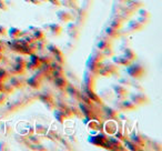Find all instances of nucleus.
<instances>
[{"mask_svg": "<svg viewBox=\"0 0 162 151\" xmlns=\"http://www.w3.org/2000/svg\"><path fill=\"white\" fill-rule=\"evenodd\" d=\"M50 3H52L53 6H61V2H60V0H48Z\"/></svg>", "mask_w": 162, "mask_h": 151, "instance_id": "a19ab883", "label": "nucleus"}, {"mask_svg": "<svg viewBox=\"0 0 162 151\" xmlns=\"http://www.w3.org/2000/svg\"><path fill=\"white\" fill-rule=\"evenodd\" d=\"M26 2H29V3H32V5H35V6H41V1L40 0H25Z\"/></svg>", "mask_w": 162, "mask_h": 151, "instance_id": "e433bc0d", "label": "nucleus"}, {"mask_svg": "<svg viewBox=\"0 0 162 151\" xmlns=\"http://www.w3.org/2000/svg\"><path fill=\"white\" fill-rule=\"evenodd\" d=\"M90 58H92L93 60H96V61H99V62H101L106 57H105V55H103V52L101 50H99V49H97V50H94L92 53H91V56H90Z\"/></svg>", "mask_w": 162, "mask_h": 151, "instance_id": "412c9836", "label": "nucleus"}, {"mask_svg": "<svg viewBox=\"0 0 162 151\" xmlns=\"http://www.w3.org/2000/svg\"><path fill=\"white\" fill-rule=\"evenodd\" d=\"M103 68L107 70V72L110 75V77L117 75L119 72V67L116 63H106V64H103Z\"/></svg>", "mask_w": 162, "mask_h": 151, "instance_id": "f8f14e48", "label": "nucleus"}, {"mask_svg": "<svg viewBox=\"0 0 162 151\" xmlns=\"http://www.w3.org/2000/svg\"><path fill=\"white\" fill-rule=\"evenodd\" d=\"M149 20L150 19L143 18V17H141V16H139V17H138V21H140L142 25H147V24H149Z\"/></svg>", "mask_w": 162, "mask_h": 151, "instance_id": "4c0bfd02", "label": "nucleus"}, {"mask_svg": "<svg viewBox=\"0 0 162 151\" xmlns=\"http://www.w3.org/2000/svg\"><path fill=\"white\" fill-rule=\"evenodd\" d=\"M30 62L35 66L36 69H39L40 66L42 64V62H41V58H40L39 56H37V55H35V53L30 55Z\"/></svg>", "mask_w": 162, "mask_h": 151, "instance_id": "aec40b11", "label": "nucleus"}, {"mask_svg": "<svg viewBox=\"0 0 162 151\" xmlns=\"http://www.w3.org/2000/svg\"><path fill=\"white\" fill-rule=\"evenodd\" d=\"M123 21H125V18H122V17L118 16V17H116L114 19H112V21H111L110 26H111L112 28H116V29H120V28L122 27Z\"/></svg>", "mask_w": 162, "mask_h": 151, "instance_id": "6ab92c4d", "label": "nucleus"}, {"mask_svg": "<svg viewBox=\"0 0 162 151\" xmlns=\"http://www.w3.org/2000/svg\"><path fill=\"white\" fill-rule=\"evenodd\" d=\"M102 63L99 62V61H96L92 58H89L87 61V68L90 72H92L94 75H98V71H99L101 68H102Z\"/></svg>", "mask_w": 162, "mask_h": 151, "instance_id": "20e7f679", "label": "nucleus"}, {"mask_svg": "<svg viewBox=\"0 0 162 151\" xmlns=\"http://www.w3.org/2000/svg\"><path fill=\"white\" fill-rule=\"evenodd\" d=\"M0 36H7V29L3 27V26L0 25Z\"/></svg>", "mask_w": 162, "mask_h": 151, "instance_id": "ea45409f", "label": "nucleus"}, {"mask_svg": "<svg viewBox=\"0 0 162 151\" xmlns=\"http://www.w3.org/2000/svg\"><path fill=\"white\" fill-rule=\"evenodd\" d=\"M28 85L35 89H39L41 87V83H42V73H39V75H33L31 78H29L28 80Z\"/></svg>", "mask_w": 162, "mask_h": 151, "instance_id": "6e6552de", "label": "nucleus"}, {"mask_svg": "<svg viewBox=\"0 0 162 151\" xmlns=\"http://www.w3.org/2000/svg\"><path fill=\"white\" fill-rule=\"evenodd\" d=\"M7 78H8L7 70L3 69V68H0V81H5Z\"/></svg>", "mask_w": 162, "mask_h": 151, "instance_id": "2f4dec72", "label": "nucleus"}, {"mask_svg": "<svg viewBox=\"0 0 162 151\" xmlns=\"http://www.w3.org/2000/svg\"><path fill=\"white\" fill-rule=\"evenodd\" d=\"M97 47H98V49L101 51H105L107 49H110L111 48V42L108 40V39H102V40H100L98 44H97Z\"/></svg>", "mask_w": 162, "mask_h": 151, "instance_id": "a211bd4d", "label": "nucleus"}, {"mask_svg": "<svg viewBox=\"0 0 162 151\" xmlns=\"http://www.w3.org/2000/svg\"><path fill=\"white\" fill-rule=\"evenodd\" d=\"M3 51H5V46L2 44V42L0 44V52H2L3 53Z\"/></svg>", "mask_w": 162, "mask_h": 151, "instance_id": "79ce46f5", "label": "nucleus"}, {"mask_svg": "<svg viewBox=\"0 0 162 151\" xmlns=\"http://www.w3.org/2000/svg\"><path fill=\"white\" fill-rule=\"evenodd\" d=\"M57 18L60 22H64V24H68L70 21L73 20V16L71 15L70 11H66V10H59L57 12Z\"/></svg>", "mask_w": 162, "mask_h": 151, "instance_id": "0eeeda50", "label": "nucleus"}, {"mask_svg": "<svg viewBox=\"0 0 162 151\" xmlns=\"http://www.w3.org/2000/svg\"><path fill=\"white\" fill-rule=\"evenodd\" d=\"M113 90H114V94H117V97H118V99L120 100H123L127 98V96L129 94V91L127 90L125 86H122L121 83L120 85H113Z\"/></svg>", "mask_w": 162, "mask_h": 151, "instance_id": "39448f33", "label": "nucleus"}, {"mask_svg": "<svg viewBox=\"0 0 162 151\" xmlns=\"http://www.w3.org/2000/svg\"><path fill=\"white\" fill-rule=\"evenodd\" d=\"M127 145H128V148L131 149V150H140V148H138V145L136 143H133L132 141L131 142H127Z\"/></svg>", "mask_w": 162, "mask_h": 151, "instance_id": "f704fd0d", "label": "nucleus"}, {"mask_svg": "<svg viewBox=\"0 0 162 151\" xmlns=\"http://www.w3.org/2000/svg\"><path fill=\"white\" fill-rule=\"evenodd\" d=\"M106 111H107V116H108L110 119H114V118L118 117V111L112 109V108H107Z\"/></svg>", "mask_w": 162, "mask_h": 151, "instance_id": "bb28decb", "label": "nucleus"}, {"mask_svg": "<svg viewBox=\"0 0 162 151\" xmlns=\"http://www.w3.org/2000/svg\"><path fill=\"white\" fill-rule=\"evenodd\" d=\"M1 42H2V41H1V40H0V44H1Z\"/></svg>", "mask_w": 162, "mask_h": 151, "instance_id": "a18cd8bd", "label": "nucleus"}, {"mask_svg": "<svg viewBox=\"0 0 162 151\" xmlns=\"http://www.w3.org/2000/svg\"><path fill=\"white\" fill-rule=\"evenodd\" d=\"M25 69H26L25 66H21V64L16 63V66H15V67L12 68L11 72H12V73H15V75H22V73L25 72Z\"/></svg>", "mask_w": 162, "mask_h": 151, "instance_id": "393cba45", "label": "nucleus"}, {"mask_svg": "<svg viewBox=\"0 0 162 151\" xmlns=\"http://www.w3.org/2000/svg\"><path fill=\"white\" fill-rule=\"evenodd\" d=\"M30 30H33V33H32V37L35 38V40L38 41V40H44V32L40 29V28H36V27H32L30 26L29 27Z\"/></svg>", "mask_w": 162, "mask_h": 151, "instance_id": "ddd939ff", "label": "nucleus"}, {"mask_svg": "<svg viewBox=\"0 0 162 151\" xmlns=\"http://www.w3.org/2000/svg\"><path fill=\"white\" fill-rule=\"evenodd\" d=\"M22 83H24V81H22L19 77H15V78L11 79V86H12V87H16V88L22 87Z\"/></svg>", "mask_w": 162, "mask_h": 151, "instance_id": "cd10ccee", "label": "nucleus"}, {"mask_svg": "<svg viewBox=\"0 0 162 151\" xmlns=\"http://www.w3.org/2000/svg\"><path fill=\"white\" fill-rule=\"evenodd\" d=\"M60 2L68 8H72L75 5H77V0H60Z\"/></svg>", "mask_w": 162, "mask_h": 151, "instance_id": "c85d7f7f", "label": "nucleus"}, {"mask_svg": "<svg viewBox=\"0 0 162 151\" xmlns=\"http://www.w3.org/2000/svg\"><path fill=\"white\" fill-rule=\"evenodd\" d=\"M120 83H121L122 86H131L132 81H130V80L127 79V78H122V79H120Z\"/></svg>", "mask_w": 162, "mask_h": 151, "instance_id": "c9c22d12", "label": "nucleus"}, {"mask_svg": "<svg viewBox=\"0 0 162 151\" xmlns=\"http://www.w3.org/2000/svg\"><path fill=\"white\" fill-rule=\"evenodd\" d=\"M131 101H133L136 105H147L149 102V98L147 97V94L142 92H136V94H130Z\"/></svg>", "mask_w": 162, "mask_h": 151, "instance_id": "f03ea898", "label": "nucleus"}, {"mask_svg": "<svg viewBox=\"0 0 162 151\" xmlns=\"http://www.w3.org/2000/svg\"><path fill=\"white\" fill-rule=\"evenodd\" d=\"M144 28V25H142L140 21L138 20H132L128 24V30L130 32H138L141 31Z\"/></svg>", "mask_w": 162, "mask_h": 151, "instance_id": "1a4fd4ad", "label": "nucleus"}, {"mask_svg": "<svg viewBox=\"0 0 162 151\" xmlns=\"http://www.w3.org/2000/svg\"><path fill=\"white\" fill-rule=\"evenodd\" d=\"M137 109V105L131 100H123L121 101V111H133Z\"/></svg>", "mask_w": 162, "mask_h": 151, "instance_id": "9d476101", "label": "nucleus"}, {"mask_svg": "<svg viewBox=\"0 0 162 151\" xmlns=\"http://www.w3.org/2000/svg\"><path fill=\"white\" fill-rule=\"evenodd\" d=\"M16 63L21 64V66H25L26 67V63H27V61H26L22 57H17V58H16Z\"/></svg>", "mask_w": 162, "mask_h": 151, "instance_id": "72a5a7b5", "label": "nucleus"}, {"mask_svg": "<svg viewBox=\"0 0 162 151\" xmlns=\"http://www.w3.org/2000/svg\"><path fill=\"white\" fill-rule=\"evenodd\" d=\"M139 13H140V16L141 17H143V18H147V19H150L151 18V15L148 10H145V9H140L139 10Z\"/></svg>", "mask_w": 162, "mask_h": 151, "instance_id": "473e14b6", "label": "nucleus"}, {"mask_svg": "<svg viewBox=\"0 0 162 151\" xmlns=\"http://www.w3.org/2000/svg\"><path fill=\"white\" fill-rule=\"evenodd\" d=\"M48 28L50 29V31L53 36H60L63 30L62 26L59 25V24H51L48 26Z\"/></svg>", "mask_w": 162, "mask_h": 151, "instance_id": "dca6fc26", "label": "nucleus"}, {"mask_svg": "<svg viewBox=\"0 0 162 151\" xmlns=\"http://www.w3.org/2000/svg\"><path fill=\"white\" fill-rule=\"evenodd\" d=\"M67 32H68L69 37L71 39H79L80 37V29L77 24H73V22H68V26H67Z\"/></svg>", "mask_w": 162, "mask_h": 151, "instance_id": "7ed1b4c3", "label": "nucleus"}, {"mask_svg": "<svg viewBox=\"0 0 162 151\" xmlns=\"http://www.w3.org/2000/svg\"><path fill=\"white\" fill-rule=\"evenodd\" d=\"M48 49H49V51L51 53H53V56L57 55V53H59V52H61V50L57 46H55V44H50L49 47H48Z\"/></svg>", "mask_w": 162, "mask_h": 151, "instance_id": "7c9ffc66", "label": "nucleus"}, {"mask_svg": "<svg viewBox=\"0 0 162 151\" xmlns=\"http://www.w3.org/2000/svg\"><path fill=\"white\" fill-rule=\"evenodd\" d=\"M55 85H56L57 88L59 89H64L67 88V86H68V81L66 80V78L62 77V75L59 76V77H57L56 80H55Z\"/></svg>", "mask_w": 162, "mask_h": 151, "instance_id": "f3484780", "label": "nucleus"}, {"mask_svg": "<svg viewBox=\"0 0 162 151\" xmlns=\"http://www.w3.org/2000/svg\"><path fill=\"white\" fill-rule=\"evenodd\" d=\"M3 58H5V57H3V53H2V52H0V61H2V60H3Z\"/></svg>", "mask_w": 162, "mask_h": 151, "instance_id": "37998d69", "label": "nucleus"}, {"mask_svg": "<svg viewBox=\"0 0 162 151\" xmlns=\"http://www.w3.org/2000/svg\"><path fill=\"white\" fill-rule=\"evenodd\" d=\"M7 35L10 37V39H19V38L24 35V31L20 30L19 28L11 27V28L7 29Z\"/></svg>", "mask_w": 162, "mask_h": 151, "instance_id": "9b49d317", "label": "nucleus"}, {"mask_svg": "<svg viewBox=\"0 0 162 151\" xmlns=\"http://www.w3.org/2000/svg\"><path fill=\"white\" fill-rule=\"evenodd\" d=\"M127 67H128L127 68V73L130 76V77H132V78L141 79L145 75V69H144L143 66H141V64H137V63L131 62Z\"/></svg>", "mask_w": 162, "mask_h": 151, "instance_id": "f257e3e1", "label": "nucleus"}, {"mask_svg": "<svg viewBox=\"0 0 162 151\" xmlns=\"http://www.w3.org/2000/svg\"><path fill=\"white\" fill-rule=\"evenodd\" d=\"M113 62L116 63V64H118V66H129L131 63V61L125 56V55H122V56H118V57H114L113 58Z\"/></svg>", "mask_w": 162, "mask_h": 151, "instance_id": "4468645a", "label": "nucleus"}, {"mask_svg": "<svg viewBox=\"0 0 162 151\" xmlns=\"http://www.w3.org/2000/svg\"><path fill=\"white\" fill-rule=\"evenodd\" d=\"M55 60H56V62H58L59 64H62V63L64 62V55L62 53V51L59 52V53H57V55H55Z\"/></svg>", "mask_w": 162, "mask_h": 151, "instance_id": "c756f323", "label": "nucleus"}, {"mask_svg": "<svg viewBox=\"0 0 162 151\" xmlns=\"http://www.w3.org/2000/svg\"><path fill=\"white\" fill-rule=\"evenodd\" d=\"M87 96H88V98H89L90 100L92 101V102L101 103V99H99V97H98L97 94H94L92 90H89V89H87Z\"/></svg>", "mask_w": 162, "mask_h": 151, "instance_id": "b1692460", "label": "nucleus"}, {"mask_svg": "<svg viewBox=\"0 0 162 151\" xmlns=\"http://www.w3.org/2000/svg\"><path fill=\"white\" fill-rule=\"evenodd\" d=\"M106 35L109 37V39H117L120 37V31L119 29L112 28L111 26H109L108 28H106Z\"/></svg>", "mask_w": 162, "mask_h": 151, "instance_id": "2eb2a0df", "label": "nucleus"}, {"mask_svg": "<svg viewBox=\"0 0 162 151\" xmlns=\"http://www.w3.org/2000/svg\"><path fill=\"white\" fill-rule=\"evenodd\" d=\"M7 9H8V7H7L6 2H5V0H0V10H3V11H6Z\"/></svg>", "mask_w": 162, "mask_h": 151, "instance_id": "58836bf2", "label": "nucleus"}, {"mask_svg": "<svg viewBox=\"0 0 162 151\" xmlns=\"http://www.w3.org/2000/svg\"><path fill=\"white\" fill-rule=\"evenodd\" d=\"M53 114H55V118H56L59 122H63L64 120L67 119L66 118V116H64V113H63V111L62 110H55V112H53Z\"/></svg>", "mask_w": 162, "mask_h": 151, "instance_id": "a878e982", "label": "nucleus"}, {"mask_svg": "<svg viewBox=\"0 0 162 151\" xmlns=\"http://www.w3.org/2000/svg\"><path fill=\"white\" fill-rule=\"evenodd\" d=\"M131 141L133 143H136L138 147H142L144 145V138L142 136H139V134H132L131 136Z\"/></svg>", "mask_w": 162, "mask_h": 151, "instance_id": "4be33fe9", "label": "nucleus"}, {"mask_svg": "<svg viewBox=\"0 0 162 151\" xmlns=\"http://www.w3.org/2000/svg\"><path fill=\"white\" fill-rule=\"evenodd\" d=\"M123 55H125V56L127 57L129 60H130L131 62H132L133 60H136V59H137V53L132 50L131 48H125V53H123Z\"/></svg>", "mask_w": 162, "mask_h": 151, "instance_id": "5701e85b", "label": "nucleus"}, {"mask_svg": "<svg viewBox=\"0 0 162 151\" xmlns=\"http://www.w3.org/2000/svg\"><path fill=\"white\" fill-rule=\"evenodd\" d=\"M83 80H84V85H86L87 89H89V90H93L94 85H96V76H94V73L90 72V71H87V72L84 73Z\"/></svg>", "mask_w": 162, "mask_h": 151, "instance_id": "423d86ee", "label": "nucleus"}, {"mask_svg": "<svg viewBox=\"0 0 162 151\" xmlns=\"http://www.w3.org/2000/svg\"><path fill=\"white\" fill-rule=\"evenodd\" d=\"M40 1H41V2H47L48 0H40Z\"/></svg>", "mask_w": 162, "mask_h": 151, "instance_id": "c03bdc74", "label": "nucleus"}]
</instances>
